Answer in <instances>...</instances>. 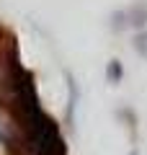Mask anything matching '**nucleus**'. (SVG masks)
<instances>
[{"label":"nucleus","mask_w":147,"mask_h":155,"mask_svg":"<svg viewBox=\"0 0 147 155\" xmlns=\"http://www.w3.org/2000/svg\"><path fill=\"white\" fill-rule=\"evenodd\" d=\"M132 23L134 26H145L147 23V5H139V8L132 11Z\"/></svg>","instance_id":"nucleus-1"},{"label":"nucleus","mask_w":147,"mask_h":155,"mask_svg":"<svg viewBox=\"0 0 147 155\" xmlns=\"http://www.w3.org/2000/svg\"><path fill=\"white\" fill-rule=\"evenodd\" d=\"M121 72H124V70H121V65H119V62H109V70H106V75H109V80H111V83H116V80H121Z\"/></svg>","instance_id":"nucleus-2"},{"label":"nucleus","mask_w":147,"mask_h":155,"mask_svg":"<svg viewBox=\"0 0 147 155\" xmlns=\"http://www.w3.org/2000/svg\"><path fill=\"white\" fill-rule=\"evenodd\" d=\"M134 47H137V52H139V54L147 57V34H139V36H137Z\"/></svg>","instance_id":"nucleus-3"},{"label":"nucleus","mask_w":147,"mask_h":155,"mask_svg":"<svg viewBox=\"0 0 147 155\" xmlns=\"http://www.w3.org/2000/svg\"><path fill=\"white\" fill-rule=\"evenodd\" d=\"M124 26H126V23H124V13H116V16H114V28H116V31H121Z\"/></svg>","instance_id":"nucleus-4"}]
</instances>
